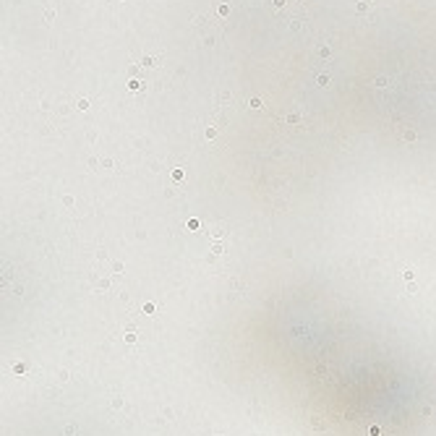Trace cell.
I'll return each instance as SVG.
<instances>
[{
    "mask_svg": "<svg viewBox=\"0 0 436 436\" xmlns=\"http://www.w3.org/2000/svg\"><path fill=\"white\" fill-rule=\"evenodd\" d=\"M261 105H264V102H261V99H251V107H254V110H259Z\"/></svg>",
    "mask_w": 436,
    "mask_h": 436,
    "instance_id": "6da1fadb",
    "label": "cell"
}]
</instances>
